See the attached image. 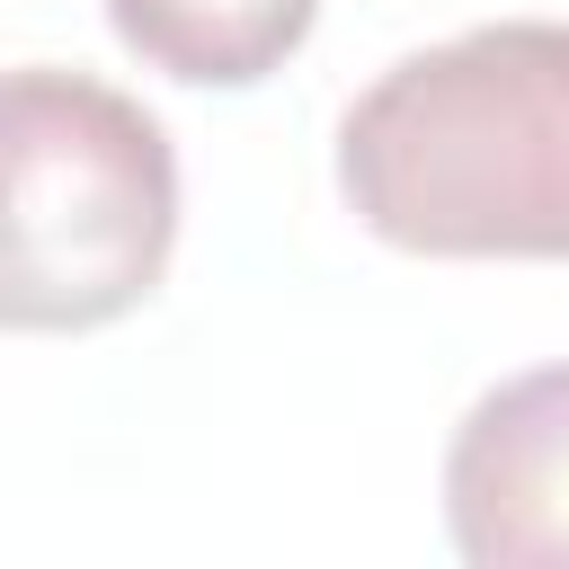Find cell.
<instances>
[{
  "label": "cell",
  "instance_id": "1",
  "mask_svg": "<svg viewBox=\"0 0 569 569\" xmlns=\"http://www.w3.org/2000/svg\"><path fill=\"white\" fill-rule=\"evenodd\" d=\"M338 187L418 258H569V27L498 18L400 53L338 124Z\"/></svg>",
  "mask_w": 569,
  "mask_h": 569
},
{
  "label": "cell",
  "instance_id": "2",
  "mask_svg": "<svg viewBox=\"0 0 569 569\" xmlns=\"http://www.w3.org/2000/svg\"><path fill=\"white\" fill-rule=\"evenodd\" d=\"M9 160V329H107L124 320L178 249V151L151 107L89 71H9L0 89Z\"/></svg>",
  "mask_w": 569,
  "mask_h": 569
},
{
  "label": "cell",
  "instance_id": "3",
  "mask_svg": "<svg viewBox=\"0 0 569 569\" xmlns=\"http://www.w3.org/2000/svg\"><path fill=\"white\" fill-rule=\"evenodd\" d=\"M445 525L471 569H569V365L471 400L445 445Z\"/></svg>",
  "mask_w": 569,
  "mask_h": 569
},
{
  "label": "cell",
  "instance_id": "4",
  "mask_svg": "<svg viewBox=\"0 0 569 569\" xmlns=\"http://www.w3.org/2000/svg\"><path fill=\"white\" fill-rule=\"evenodd\" d=\"M320 0H107L124 53L187 89H258L302 36Z\"/></svg>",
  "mask_w": 569,
  "mask_h": 569
}]
</instances>
